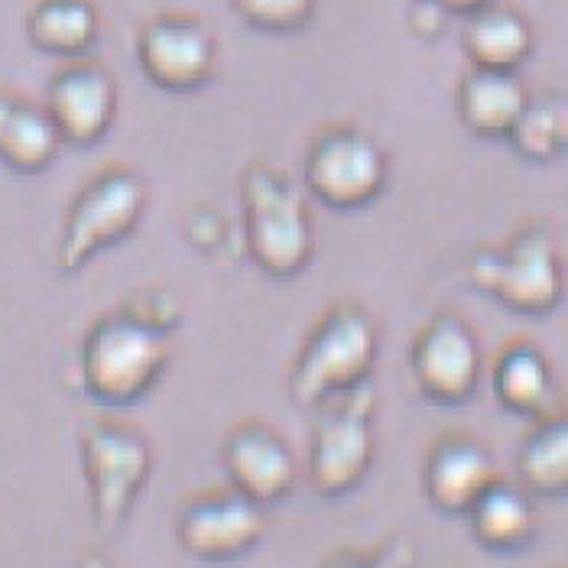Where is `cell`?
Returning a JSON list of instances; mask_svg holds the SVG:
<instances>
[{
  "mask_svg": "<svg viewBox=\"0 0 568 568\" xmlns=\"http://www.w3.org/2000/svg\"><path fill=\"white\" fill-rule=\"evenodd\" d=\"M231 10L257 33L286 37L306 30L318 10V0H231Z\"/></svg>",
  "mask_w": 568,
  "mask_h": 568,
  "instance_id": "603a6c76",
  "label": "cell"
},
{
  "mask_svg": "<svg viewBox=\"0 0 568 568\" xmlns=\"http://www.w3.org/2000/svg\"><path fill=\"white\" fill-rule=\"evenodd\" d=\"M27 40L52 59H82L101 33L94 0H37L23 20Z\"/></svg>",
  "mask_w": 568,
  "mask_h": 568,
  "instance_id": "d6986e66",
  "label": "cell"
},
{
  "mask_svg": "<svg viewBox=\"0 0 568 568\" xmlns=\"http://www.w3.org/2000/svg\"><path fill=\"white\" fill-rule=\"evenodd\" d=\"M377 351L381 338L371 312L354 303L332 306L315 322L296 354L290 371V396L300 406L322 409L325 403L374 381Z\"/></svg>",
  "mask_w": 568,
  "mask_h": 568,
  "instance_id": "3957f363",
  "label": "cell"
},
{
  "mask_svg": "<svg viewBox=\"0 0 568 568\" xmlns=\"http://www.w3.org/2000/svg\"><path fill=\"white\" fill-rule=\"evenodd\" d=\"M426 497L445 517H468L475 500L497 481L494 462L481 442L468 436L438 438L426 462Z\"/></svg>",
  "mask_w": 568,
  "mask_h": 568,
  "instance_id": "5bb4252c",
  "label": "cell"
},
{
  "mask_svg": "<svg viewBox=\"0 0 568 568\" xmlns=\"http://www.w3.org/2000/svg\"><path fill=\"white\" fill-rule=\"evenodd\" d=\"M266 532L263 507L237 490L189 500L175 517L179 549L202 566H231L247 559Z\"/></svg>",
  "mask_w": 568,
  "mask_h": 568,
  "instance_id": "8fae6325",
  "label": "cell"
},
{
  "mask_svg": "<svg viewBox=\"0 0 568 568\" xmlns=\"http://www.w3.org/2000/svg\"><path fill=\"white\" fill-rule=\"evenodd\" d=\"M416 562H419L416 546L409 539L396 536V539L384 542L374 552H345V556H335V559L325 562V568H416Z\"/></svg>",
  "mask_w": 568,
  "mask_h": 568,
  "instance_id": "cb8c5ba5",
  "label": "cell"
},
{
  "mask_svg": "<svg viewBox=\"0 0 568 568\" xmlns=\"http://www.w3.org/2000/svg\"><path fill=\"white\" fill-rule=\"evenodd\" d=\"M374 413H377L374 381L322 406L312 436V455H308V478L322 497L328 500L348 497L371 475L374 452H377Z\"/></svg>",
  "mask_w": 568,
  "mask_h": 568,
  "instance_id": "52a82bcc",
  "label": "cell"
},
{
  "mask_svg": "<svg viewBox=\"0 0 568 568\" xmlns=\"http://www.w3.org/2000/svg\"><path fill=\"white\" fill-rule=\"evenodd\" d=\"M520 481L529 497L568 494V423L566 416H546L520 448Z\"/></svg>",
  "mask_w": 568,
  "mask_h": 568,
  "instance_id": "7402d4cb",
  "label": "cell"
},
{
  "mask_svg": "<svg viewBox=\"0 0 568 568\" xmlns=\"http://www.w3.org/2000/svg\"><path fill=\"white\" fill-rule=\"evenodd\" d=\"M532 23L520 10L507 3H487L481 10L465 17L462 30V52L471 69L487 72H517L532 55Z\"/></svg>",
  "mask_w": 568,
  "mask_h": 568,
  "instance_id": "e0dca14e",
  "label": "cell"
},
{
  "mask_svg": "<svg viewBox=\"0 0 568 568\" xmlns=\"http://www.w3.org/2000/svg\"><path fill=\"white\" fill-rule=\"evenodd\" d=\"M136 62L153 88L170 94H192L215 79L219 40L199 17L163 13L140 30Z\"/></svg>",
  "mask_w": 568,
  "mask_h": 568,
  "instance_id": "9c48e42d",
  "label": "cell"
},
{
  "mask_svg": "<svg viewBox=\"0 0 568 568\" xmlns=\"http://www.w3.org/2000/svg\"><path fill=\"white\" fill-rule=\"evenodd\" d=\"M221 462L231 490L257 507L286 500L296 487V458L290 445L263 423H244L224 438Z\"/></svg>",
  "mask_w": 568,
  "mask_h": 568,
  "instance_id": "4fadbf2b",
  "label": "cell"
},
{
  "mask_svg": "<svg viewBox=\"0 0 568 568\" xmlns=\"http://www.w3.org/2000/svg\"><path fill=\"white\" fill-rule=\"evenodd\" d=\"M146 205H150V185L136 170L111 166L88 179L75 192L62 221V234L55 247L59 273L72 276L85 270L98 254L124 244L140 227Z\"/></svg>",
  "mask_w": 568,
  "mask_h": 568,
  "instance_id": "5b68a950",
  "label": "cell"
},
{
  "mask_svg": "<svg viewBox=\"0 0 568 568\" xmlns=\"http://www.w3.org/2000/svg\"><path fill=\"white\" fill-rule=\"evenodd\" d=\"M173 361L163 325L131 312L101 315L82 338L79 381L88 399L121 409L156 390Z\"/></svg>",
  "mask_w": 568,
  "mask_h": 568,
  "instance_id": "6da1fadb",
  "label": "cell"
},
{
  "mask_svg": "<svg viewBox=\"0 0 568 568\" xmlns=\"http://www.w3.org/2000/svg\"><path fill=\"white\" fill-rule=\"evenodd\" d=\"M419 3L433 7V10L445 13V17H468V13L481 10V7L494 3V0H419Z\"/></svg>",
  "mask_w": 568,
  "mask_h": 568,
  "instance_id": "d4e9b609",
  "label": "cell"
},
{
  "mask_svg": "<svg viewBox=\"0 0 568 568\" xmlns=\"http://www.w3.org/2000/svg\"><path fill=\"white\" fill-rule=\"evenodd\" d=\"M62 150L43 104L0 88V166L13 175L45 173Z\"/></svg>",
  "mask_w": 568,
  "mask_h": 568,
  "instance_id": "2e32d148",
  "label": "cell"
},
{
  "mask_svg": "<svg viewBox=\"0 0 568 568\" xmlns=\"http://www.w3.org/2000/svg\"><path fill=\"white\" fill-rule=\"evenodd\" d=\"M82 471L91 494V517L101 532H114L128 524L133 504L153 471L150 442L131 426L91 423L82 438Z\"/></svg>",
  "mask_w": 568,
  "mask_h": 568,
  "instance_id": "ba28073f",
  "label": "cell"
},
{
  "mask_svg": "<svg viewBox=\"0 0 568 568\" xmlns=\"http://www.w3.org/2000/svg\"><path fill=\"white\" fill-rule=\"evenodd\" d=\"M244 247L270 280H296L315 257V227L308 195L290 175L251 163L241 175Z\"/></svg>",
  "mask_w": 568,
  "mask_h": 568,
  "instance_id": "7a4b0ae2",
  "label": "cell"
},
{
  "mask_svg": "<svg viewBox=\"0 0 568 568\" xmlns=\"http://www.w3.org/2000/svg\"><path fill=\"white\" fill-rule=\"evenodd\" d=\"M529 91L517 72L468 69L455 91V111L462 128L478 140H507Z\"/></svg>",
  "mask_w": 568,
  "mask_h": 568,
  "instance_id": "9a60e30c",
  "label": "cell"
},
{
  "mask_svg": "<svg viewBox=\"0 0 568 568\" xmlns=\"http://www.w3.org/2000/svg\"><path fill=\"white\" fill-rule=\"evenodd\" d=\"M514 153L526 160V163H536V166H546V163H556L568 146V101L562 94H529L526 98V108L520 111L514 131L507 133Z\"/></svg>",
  "mask_w": 568,
  "mask_h": 568,
  "instance_id": "44dd1931",
  "label": "cell"
},
{
  "mask_svg": "<svg viewBox=\"0 0 568 568\" xmlns=\"http://www.w3.org/2000/svg\"><path fill=\"white\" fill-rule=\"evenodd\" d=\"M494 396L497 403L524 419H546L556 406V371L546 351L532 342H514L494 361Z\"/></svg>",
  "mask_w": 568,
  "mask_h": 568,
  "instance_id": "ac0fdd59",
  "label": "cell"
},
{
  "mask_svg": "<svg viewBox=\"0 0 568 568\" xmlns=\"http://www.w3.org/2000/svg\"><path fill=\"white\" fill-rule=\"evenodd\" d=\"M471 286L520 315H549L566 296V263L549 227L529 224L468 263Z\"/></svg>",
  "mask_w": 568,
  "mask_h": 568,
  "instance_id": "277c9868",
  "label": "cell"
},
{
  "mask_svg": "<svg viewBox=\"0 0 568 568\" xmlns=\"http://www.w3.org/2000/svg\"><path fill=\"white\" fill-rule=\"evenodd\" d=\"M481 342L475 328L452 315H436L409 348V374L416 390L436 406L468 403L481 381Z\"/></svg>",
  "mask_w": 568,
  "mask_h": 568,
  "instance_id": "30bf717a",
  "label": "cell"
},
{
  "mask_svg": "<svg viewBox=\"0 0 568 568\" xmlns=\"http://www.w3.org/2000/svg\"><path fill=\"white\" fill-rule=\"evenodd\" d=\"M390 182V156L361 128H328L306 150L303 192L332 212H357L381 199Z\"/></svg>",
  "mask_w": 568,
  "mask_h": 568,
  "instance_id": "8992f818",
  "label": "cell"
},
{
  "mask_svg": "<svg viewBox=\"0 0 568 568\" xmlns=\"http://www.w3.org/2000/svg\"><path fill=\"white\" fill-rule=\"evenodd\" d=\"M121 91L118 79L98 62L72 59L45 85L43 108L62 146L91 150L118 121Z\"/></svg>",
  "mask_w": 568,
  "mask_h": 568,
  "instance_id": "7c38bea8",
  "label": "cell"
},
{
  "mask_svg": "<svg viewBox=\"0 0 568 568\" xmlns=\"http://www.w3.org/2000/svg\"><path fill=\"white\" fill-rule=\"evenodd\" d=\"M79 568H114L108 559H101V556H94V552H88V556H82V562H79Z\"/></svg>",
  "mask_w": 568,
  "mask_h": 568,
  "instance_id": "484cf974",
  "label": "cell"
},
{
  "mask_svg": "<svg viewBox=\"0 0 568 568\" xmlns=\"http://www.w3.org/2000/svg\"><path fill=\"white\" fill-rule=\"evenodd\" d=\"M468 524H471V536L487 552H497V556L520 552L536 536V514H532L529 494L524 487L500 481V478L475 500V507L468 510Z\"/></svg>",
  "mask_w": 568,
  "mask_h": 568,
  "instance_id": "ffe728a7",
  "label": "cell"
}]
</instances>
